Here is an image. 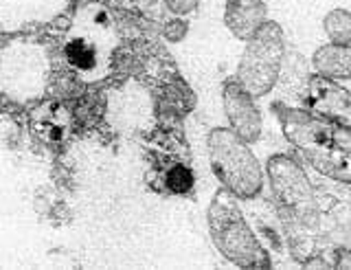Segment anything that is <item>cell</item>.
I'll return each instance as SVG.
<instances>
[{
    "instance_id": "6da1fadb",
    "label": "cell",
    "mask_w": 351,
    "mask_h": 270,
    "mask_svg": "<svg viewBox=\"0 0 351 270\" xmlns=\"http://www.w3.org/2000/svg\"><path fill=\"white\" fill-rule=\"evenodd\" d=\"M283 136L318 174L351 185V130L305 110L277 106Z\"/></svg>"
},
{
    "instance_id": "7a4b0ae2",
    "label": "cell",
    "mask_w": 351,
    "mask_h": 270,
    "mask_svg": "<svg viewBox=\"0 0 351 270\" xmlns=\"http://www.w3.org/2000/svg\"><path fill=\"white\" fill-rule=\"evenodd\" d=\"M206 218L215 248L230 264L239 268H270V255L263 251L257 235L250 231L235 193H230L226 187L215 191Z\"/></svg>"
},
{
    "instance_id": "3957f363",
    "label": "cell",
    "mask_w": 351,
    "mask_h": 270,
    "mask_svg": "<svg viewBox=\"0 0 351 270\" xmlns=\"http://www.w3.org/2000/svg\"><path fill=\"white\" fill-rule=\"evenodd\" d=\"M208 160L219 182L235 193V198L252 200L263 189V174L248 143L233 130L215 127L208 134Z\"/></svg>"
},
{
    "instance_id": "277c9868",
    "label": "cell",
    "mask_w": 351,
    "mask_h": 270,
    "mask_svg": "<svg viewBox=\"0 0 351 270\" xmlns=\"http://www.w3.org/2000/svg\"><path fill=\"white\" fill-rule=\"evenodd\" d=\"M285 58V36L277 23L266 20L255 36L246 42L244 56L239 60L237 82L252 97L268 95L279 79Z\"/></svg>"
},
{
    "instance_id": "5b68a950",
    "label": "cell",
    "mask_w": 351,
    "mask_h": 270,
    "mask_svg": "<svg viewBox=\"0 0 351 270\" xmlns=\"http://www.w3.org/2000/svg\"><path fill=\"white\" fill-rule=\"evenodd\" d=\"M268 178L281 211L294 226H314L318 218L312 182L294 158L277 154L268 160Z\"/></svg>"
},
{
    "instance_id": "8992f818",
    "label": "cell",
    "mask_w": 351,
    "mask_h": 270,
    "mask_svg": "<svg viewBox=\"0 0 351 270\" xmlns=\"http://www.w3.org/2000/svg\"><path fill=\"white\" fill-rule=\"evenodd\" d=\"M305 103L312 112L329 123L351 130V93L336 79H329L325 75H312L307 79Z\"/></svg>"
},
{
    "instance_id": "52a82bcc",
    "label": "cell",
    "mask_w": 351,
    "mask_h": 270,
    "mask_svg": "<svg viewBox=\"0 0 351 270\" xmlns=\"http://www.w3.org/2000/svg\"><path fill=\"white\" fill-rule=\"evenodd\" d=\"M224 110L233 132L244 138L246 143H255L261 136V114L255 106V97L244 90L237 79H228L224 84Z\"/></svg>"
},
{
    "instance_id": "ba28073f",
    "label": "cell",
    "mask_w": 351,
    "mask_h": 270,
    "mask_svg": "<svg viewBox=\"0 0 351 270\" xmlns=\"http://www.w3.org/2000/svg\"><path fill=\"white\" fill-rule=\"evenodd\" d=\"M266 5L263 0H226L224 23L237 40H250L266 25Z\"/></svg>"
},
{
    "instance_id": "9c48e42d",
    "label": "cell",
    "mask_w": 351,
    "mask_h": 270,
    "mask_svg": "<svg viewBox=\"0 0 351 270\" xmlns=\"http://www.w3.org/2000/svg\"><path fill=\"white\" fill-rule=\"evenodd\" d=\"M316 73L329 79H351V47L349 45H327L314 53Z\"/></svg>"
},
{
    "instance_id": "30bf717a",
    "label": "cell",
    "mask_w": 351,
    "mask_h": 270,
    "mask_svg": "<svg viewBox=\"0 0 351 270\" xmlns=\"http://www.w3.org/2000/svg\"><path fill=\"white\" fill-rule=\"evenodd\" d=\"M325 34L334 45H351V14L345 9H334L323 20Z\"/></svg>"
},
{
    "instance_id": "8fae6325",
    "label": "cell",
    "mask_w": 351,
    "mask_h": 270,
    "mask_svg": "<svg viewBox=\"0 0 351 270\" xmlns=\"http://www.w3.org/2000/svg\"><path fill=\"white\" fill-rule=\"evenodd\" d=\"M66 58L80 71H93L97 64V51L86 40H71L66 45Z\"/></svg>"
},
{
    "instance_id": "7c38bea8",
    "label": "cell",
    "mask_w": 351,
    "mask_h": 270,
    "mask_svg": "<svg viewBox=\"0 0 351 270\" xmlns=\"http://www.w3.org/2000/svg\"><path fill=\"white\" fill-rule=\"evenodd\" d=\"M167 187L173 193H189L193 189V174L184 165H176L167 171Z\"/></svg>"
},
{
    "instance_id": "4fadbf2b",
    "label": "cell",
    "mask_w": 351,
    "mask_h": 270,
    "mask_svg": "<svg viewBox=\"0 0 351 270\" xmlns=\"http://www.w3.org/2000/svg\"><path fill=\"white\" fill-rule=\"evenodd\" d=\"M169 7L176 14H189L197 7V0H169Z\"/></svg>"
},
{
    "instance_id": "5bb4252c",
    "label": "cell",
    "mask_w": 351,
    "mask_h": 270,
    "mask_svg": "<svg viewBox=\"0 0 351 270\" xmlns=\"http://www.w3.org/2000/svg\"><path fill=\"white\" fill-rule=\"evenodd\" d=\"M334 268H351V251L347 248H340V251L334 253Z\"/></svg>"
},
{
    "instance_id": "9a60e30c",
    "label": "cell",
    "mask_w": 351,
    "mask_h": 270,
    "mask_svg": "<svg viewBox=\"0 0 351 270\" xmlns=\"http://www.w3.org/2000/svg\"><path fill=\"white\" fill-rule=\"evenodd\" d=\"M184 34H186V23H182V20H173V25L167 29L169 40H180L184 38Z\"/></svg>"
},
{
    "instance_id": "2e32d148",
    "label": "cell",
    "mask_w": 351,
    "mask_h": 270,
    "mask_svg": "<svg viewBox=\"0 0 351 270\" xmlns=\"http://www.w3.org/2000/svg\"><path fill=\"white\" fill-rule=\"evenodd\" d=\"M303 266L305 268H334V262H329V259H325V257H310V259H305L303 262Z\"/></svg>"
}]
</instances>
